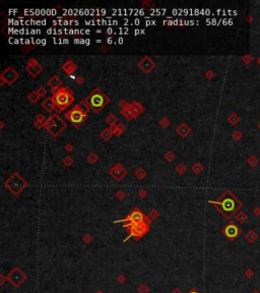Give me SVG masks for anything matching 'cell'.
<instances>
[{
  "label": "cell",
  "instance_id": "1",
  "mask_svg": "<svg viewBox=\"0 0 260 293\" xmlns=\"http://www.w3.org/2000/svg\"><path fill=\"white\" fill-rule=\"evenodd\" d=\"M209 202L218 209L219 214H221L228 219H231L233 216H235L243 207L242 202L230 190H226L218 199L209 201Z\"/></svg>",
  "mask_w": 260,
  "mask_h": 293
},
{
  "label": "cell",
  "instance_id": "2",
  "mask_svg": "<svg viewBox=\"0 0 260 293\" xmlns=\"http://www.w3.org/2000/svg\"><path fill=\"white\" fill-rule=\"evenodd\" d=\"M53 100L56 106H58L61 110H63L64 108L68 107L72 103L74 99H73V96L71 95V93L68 91V89L61 88L55 93V95L53 96Z\"/></svg>",
  "mask_w": 260,
  "mask_h": 293
},
{
  "label": "cell",
  "instance_id": "3",
  "mask_svg": "<svg viewBox=\"0 0 260 293\" xmlns=\"http://www.w3.org/2000/svg\"><path fill=\"white\" fill-rule=\"evenodd\" d=\"M87 101H89L90 107L92 109H94L95 112H100L104 108L105 105L108 103L107 97L99 89H97L96 91L90 95L89 99H87Z\"/></svg>",
  "mask_w": 260,
  "mask_h": 293
},
{
  "label": "cell",
  "instance_id": "4",
  "mask_svg": "<svg viewBox=\"0 0 260 293\" xmlns=\"http://www.w3.org/2000/svg\"><path fill=\"white\" fill-rule=\"evenodd\" d=\"M45 127H46L54 137H57V135L66 127V124L63 122V120H62L58 115L54 114V115H52L51 117L45 122Z\"/></svg>",
  "mask_w": 260,
  "mask_h": 293
},
{
  "label": "cell",
  "instance_id": "5",
  "mask_svg": "<svg viewBox=\"0 0 260 293\" xmlns=\"http://www.w3.org/2000/svg\"><path fill=\"white\" fill-rule=\"evenodd\" d=\"M5 186H6V189L10 190L14 195H16L27 186V183H25V180H23L17 173H14V174L5 182Z\"/></svg>",
  "mask_w": 260,
  "mask_h": 293
},
{
  "label": "cell",
  "instance_id": "6",
  "mask_svg": "<svg viewBox=\"0 0 260 293\" xmlns=\"http://www.w3.org/2000/svg\"><path fill=\"white\" fill-rule=\"evenodd\" d=\"M66 117L69 119V121H70L73 125L77 126V125L82 124L83 121H84V119L87 118V115H85L84 113H82V112L75 106L72 110L67 112Z\"/></svg>",
  "mask_w": 260,
  "mask_h": 293
},
{
  "label": "cell",
  "instance_id": "7",
  "mask_svg": "<svg viewBox=\"0 0 260 293\" xmlns=\"http://www.w3.org/2000/svg\"><path fill=\"white\" fill-rule=\"evenodd\" d=\"M223 233L228 239L234 240L238 236H240V234L242 233V230L240 229L239 226H238L237 224L234 223L233 221H231V222L223 229Z\"/></svg>",
  "mask_w": 260,
  "mask_h": 293
},
{
  "label": "cell",
  "instance_id": "8",
  "mask_svg": "<svg viewBox=\"0 0 260 293\" xmlns=\"http://www.w3.org/2000/svg\"><path fill=\"white\" fill-rule=\"evenodd\" d=\"M7 279L9 280V282L13 285L14 287H20V284L25 280V275L20 271V268L13 269L8 275Z\"/></svg>",
  "mask_w": 260,
  "mask_h": 293
},
{
  "label": "cell",
  "instance_id": "9",
  "mask_svg": "<svg viewBox=\"0 0 260 293\" xmlns=\"http://www.w3.org/2000/svg\"><path fill=\"white\" fill-rule=\"evenodd\" d=\"M17 77H18L17 72H15L11 67H8L3 73H2L1 78H2V80L6 82L7 84H11V83H13L14 80L17 78Z\"/></svg>",
  "mask_w": 260,
  "mask_h": 293
},
{
  "label": "cell",
  "instance_id": "10",
  "mask_svg": "<svg viewBox=\"0 0 260 293\" xmlns=\"http://www.w3.org/2000/svg\"><path fill=\"white\" fill-rule=\"evenodd\" d=\"M142 219H143V215H142V213L139 211V210H138V211L137 210L134 211L130 215V220L135 224H140L142 221Z\"/></svg>",
  "mask_w": 260,
  "mask_h": 293
},
{
  "label": "cell",
  "instance_id": "11",
  "mask_svg": "<svg viewBox=\"0 0 260 293\" xmlns=\"http://www.w3.org/2000/svg\"><path fill=\"white\" fill-rule=\"evenodd\" d=\"M43 107H44V108L49 112H51L52 110H55V108H56V104H55L53 98H49V99L45 100L44 103H43Z\"/></svg>",
  "mask_w": 260,
  "mask_h": 293
},
{
  "label": "cell",
  "instance_id": "12",
  "mask_svg": "<svg viewBox=\"0 0 260 293\" xmlns=\"http://www.w3.org/2000/svg\"><path fill=\"white\" fill-rule=\"evenodd\" d=\"M27 69L32 75H37L38 73L42 70V66H40L39 64H36V65H28Z\"/></svg>",
  "mask_w": 260,
  "mask_h": 293
},
{
  "label": "cell",
  "instance_id": "13",
  "mask_svg": "<svg viewBox=\"0 0 260 293\" xmlns=\"http://www.w3.org/2000/svg\"><path fill=\"white\" fill-rule=\"evenodd\" d=\"M48 85H50V87L52 88L53 90L55 89H57V88L59 87V85H61V80H60V78L59 77H53L51 78V80L48 82Z\"/></svg>",
  "mask_w": 260,
  "mask_h": 293
},
{
  "label": "cell",
  "instance_id": "14",
  "mask_svg": "<svg viewBox=\"0 0 260 293\" xmlns=\"http://www.w3.org/2000/svg\"><path fill=\"white\" fill-rule=\"evenodd\" d=\"M245 238H246V240H248L250 243H253L255 240L258 238V235H257V233H255L254 231L251 230V231H249V232L247 233L246 236H245Z\"/></svg>",
  "mask_w": 260,
  "mask_h": 293
},
{
  "label": "cell",
  "instance_id": "15",
  "mask_svg": "<svg viewBox=\"0 0 260 293\" xmlns=\"http://www.w3.org/2000/svg\"><path fill=\"white\" fill-rule=\"evenodd\" d=\"M76 107H77V108L79 109V110L82 111V113H84L85 115L87 114V112H89L90 108V105H87V103H85V102H80V103L78 104V105H76Z\"/></svg>",
  "mask_w": 260,
  "mask_h": 293
},
{
  "label": "cell",
  "instance_id": "16",
  "mask_svg": "<svg viewBox=\"0 0 260 293\" xmlns=\"http://www.w3.org/2000/svg\"><path fill=\"white\" fill-rule=\"evenodd\" d=\"M63 69L68 73H71L72 71H74L75 69V65L74 63H72L71 61H67L65 64L63 65Z\"/></svg>",
  "mask_w": 260,
  "mask_h": 293
},
{
  "label": "cell",
  "instance_id": "17",
  "mask_svg": "<svg viewBox=\"0 0 260 293\" xmlns=\"http://www.w3.org/2000/svg\"><path fill=\"white\" fill-rule=\"evenodd\" d=\"M236 219L238 220V222H240L241 224H243V223L246 222L247 215L244 213V212H240V213H238L237 215H236Z\"/></svg>",
  "mask_w": 260,
  "mask_h": 293
},
{
  "label": "cell",
  "instance_id": "18",
  "mask_svg": "<svg viewBox=\"0 0 260 293\" xmlns=\"http://www.w3.org/2000/svg\"><path fill=\"white\" fill-rule=\"evenodd\" d=\"M111 135H112V132H109V129L104 130V132L102 133V137H104V140H109L110 137H111Z\"/></svg>",
  "mask_w": 260,
  "mask_h": 293
},
{
  "label": "cell",
  "instance_id": "19",
  "mask_svg": "<svg viewBox=\"0 0 260 293\" xmlns=\"http://www.w3.org/2000/svg\"><path fill=\"white\" fill-rule=\"evenodd\" d=\"M38 98H39V96H38L37 94H32V95H30V100L32 102H36L38 100Z\"/></svg>",
  "mask_w": 260,
  "mask_h": 293
},
{
  "label": "cell",
  "instance_id": "20",
  "mask_svg": "<svg viewBox=\"0 0 260 293\" xmlns=\"http://www.w3.org/2000/svg\"><path fill=\"white\" fill-rule=\"evenodd\" d=\"M253 271L252 270H250V269H248V271L246 272V276H247V278H252L253 277Z\"/></svg>",
  "mask_w": 260,
  "mask_h": 293
},
{
  "label": "cell",
  "instance_id": "21",
  "mask_svg": "<svg viewBox=\"0 0 260 293\" xmlns=\"http://www.w3.org/2000/svg\"><path fill=\"white\" fill-rule=\"evenodd\" d=\"M115 120H116V118L114 117L113 115H111V116H109V117H108V122L110 123V124H112V123H113V121H115Z\"/></svg>",
  "mask_w": 260,
  "mask_h": 293
},
{
  "label": "cell",
  "instance_id": "22",
  "mask_svg": "<svg viewBox=\"0 0 260 293\" xmlns=\"http://www.w3.org/2000/svg\"><path fill=\"white\" fill-rule=\"evenodd\" d=\"M45 94H46V91H45L44 88H40V89H39V95H41V96H44Z\"/></svg>",
  "mask_w": 260,
  "mask_h": 293
},
{
  "label": "cell",
  "instance_id": "23",
  "mask_svg": "<svg viewBox=\"0 0 260 293\" xmlns=\"http://www.w3.org/2000/svg\"><path fill=\"white\" fill-rule=\"evenodd\" d=\"M254 215H259L260 214V209H254Z\"/></svg>",
  "mask_w": 260,
  "mask_h": 293
},
{
  "label": "cell",
  "instance_id": "24",
  "mask_svg": "<svg viewBox=\"0 0 260 293\" xmlns=\"http://www.w3.org/2000/svg\"><path fill=\"white\" fill-rule=\"evenodd\" d=\"M76 80H77V83H78V84H82V78H80V77H77V78H76Z\"/></svg>",
  "mask_w": 260,
  "mask_h": 293
},
{
  "label": "cell",
  "instance_id": "25",
  "mask_svg": "<svg viewBox=\"0 0 260 293\" xmlns=\"http://www.w3.org/2000/svg\"><path fill=\"white\" fill-rule=\"evenodd\" d=\"M252 293H259V292L257 290H254V291H252Z\"/></svg>",
  "mask_w": 260,
  "mask_h": 293
},
{
  "label": "cell",
  "instance_id": "26",
  "mask_svg": "<svg viewBox=\"0 0 260 293\" xmlns=\"http://www.w3.org/2000/svg\"><path fill=\"white\" fill-rule=\"evenodd\" d=\"M108 43H112V39H108Z\"/></svg>",
  "mask_w": 260,
  "mask_h": 293
},
{
  "label": "cell",
  "instance_id": "27",
  "mask_svg": "<svg viewBox=\"0 0 260 293\" xmlns=\"http://www.w3.org/2000/svg\"><path fill=\"white\" fill-rule=\"evenodd\" d=\"M190 293H198V292H197V291H191Z\"/></svg>",
  "mask_w": 260,
  "mask_h": 293
},
{
  "label": "cell",
  "instance_id": "28",
  "mask_svg": "<svg viewBox=\"0 0 260 293\" xmlns=\"http://www.w3.org/2000/svg\"><path fill=\"white\" fill-rule=\"evenodd\" d=\"M96 293H103V292H102V291H97Z\"/></svg>",
  "mask_w": 260,
  "mask_h": 293
}]
</instances>
